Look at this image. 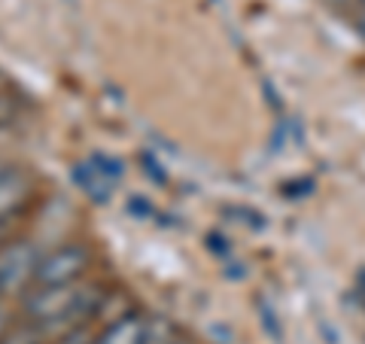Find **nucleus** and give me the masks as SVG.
Here are the masks:
<instances>
[{
  "mask_svg": "<svg viewBox=\"0 0 365 344\" xmlns=\"http://www.w3.org/2000/svg\"><path fill=\"white\" fill-rule=\"evenodd\" d=\"M9 329H13V314H9V308L0 302V338H4Z\"/></svg>",
  "mask_w": 365,
  "mask_h": 344,
  "instance_id": "obj_10",
  "label": "nucleus"
},
{
  "mask_svg": "<svg viewBox=\"0 0 365 344\" xmlns=\"http://www.w3.org/2000/svg\"><path fill=\"white\" fill-rule=\"evenodd\" d=\"M13 110H16V104H13V98H9V95H4V91H0V125H4V122H9V119H13Z\"/></svg>",
  "mask_w": 365,
  "mask_h": 344,
  "instance_id": "obj_9",
  "label": "nucleus"
},
{
  "mask_svg": "<svg viewBox=\"0 0 365 344\" xmlns=\"http://www.w3.org/2000/svg\"><path fill=\"white\" fill-rule=\"evenodd\" d=\"M362 31H365V16H362Z\"/></svg>",
  "mask_w": 365,
  "mask_h": 344,
  "instance_id": "obj_13",
  "label": "nucleus"
},
{
  "mask_svg": "<svg viewBox=\"0 0 365 344\" xmlns=\"http://www.w3.org/2000/svg\"><path fill=\"white\" fill-rule=\"evenodd\" d=\"M40 341H43V332L34 323H19L0 338V344H40Z\"/></svg>",
  "mask_w": 365,
  "mask_h": 344,
  "instance_id": "obj_6",
  "label": "nucleus"
},
{
  "mask_svg": "<svg viewBox=\"0 0 365 344\" xmlns=\"http://www.w3.org/2000/svg\"><path fill=\"white\" fill-rule=\"evenodd\" d=\"M91 162H95V165H98V171H101V174H104L107 180H113V183H116V180L122 177V162H119V158H107V156H91Z\"/></svg>",
  "mask_w": 365,
  "mask_h": 344,
  "instance_id": "obj_7",
  "label": "nucleus"
},
{
  "mask_svg": "<svg viewBox=\"0 0 365 344\" xmlns=\"http://www.w3.org/2000/svg\"><path fill=\"white\" fill-rule=\"evenodd\" d=\"M177 344H186V341H177Z\"/></svg>",
  "mask_w": 365,
  "mask_h": 344,
  "instance_id": "obj_14",
  "label": "nucleus"
},
{
  "mask_svg": "<svg viewBox=\"0 0 365 344\" xmlns=\"http://www.w3.org/2000/svg\"><path fill=\"white\" fill-rule=\"evenodd\" d=\"M6 168H9V165H4V162H0V174H4V171H6Z\"/></svg>",
  "mask_w": 365,
  "mask_h": 344,
  "instance_id": "obj_12",
  "label": "nucleus"
},
{
  "mask_svg": "<svg viewBox=\"0 0 365 344\" xmlns=\"http://www.w3.org/2000/svg\"><path fill=\"white\" fill-rule=\"evenodd\" d=\"M146 323H150V320H146L143 314L128 311V314L113 320L101 335H95V344H143Z\"/></svg>",
  "mask_w": 365,
  "mask_h": 344,
  "instance_id": "obj_4",
  "label": "nucleus"
},
{
  "mask_svg": "<svg viewBox=\"0 0 365 344\" xmlns=\"http://www.w3.org/2000/svg\"><path fill=\"white\" fill-rule=\"evenodd\" d=\"M58 344H95V335L88 332V326H76L71 332H64L58 338Z\"/></svg>",
  "mask_w": 365,
  "mask_h": 344,
  "instance_id": "obj_8",
  "label": "nucleus"
},
{
  "mask_svg": "<svg viewBox=\"0 0 365 344\" xmlns=\"http://www.w3.org/2000/svg\"><path fill=\"white\" fill-rule=\"evenodd\" d=\"M88 250L83 244H64L55 247L49 253H43L34 271V283L43 286H58V283H79L88 268Z\"/></svg>",
  "mask_w": 365,
  "mask_h": 344,
  "instance_id": "obj_1",
  "label": "nucleus"
},
{
  "mask_svg": "<svg viewBox=\"0 0 365 344\" xmlns=\"http://www.w3.org/2000/svg\"><path fill=\"white\" fill-rule=\"evenodd\" d=\"M31 174L21 168H6L0 174V220L19 213L31 198Z\"/></svg>",
  "mask_w": 365,
  "mask_h": 344,
  "instance_id": "obj_3",
  "label": "nucleus"
},
{
  "mask_svg": "<svg viewBox=\"0 0 365 344\" xmlns=\"http://www.w3.org/2000/svg\"><path fill=\"white\" fill-rule=\"evenodd\" d=\"M40 262V250L31 241H16L0 250V295L28 293L34 286V271Z\"/></svg>",
  "mask_w": 365,
  "mask_h": 344,
  "instance_id": "obj_2",
  "label": "nucleus"
},
{
  "mask_svg": "<svg viewBox=\"0 0 365 344\" xmlns=\"http://www.w3.org/2000/svg\"><path fill=\"white\" fill-rule=\"evenodd\" d=\"M73 180H76V186L83 189L95 204H107V201H110V195H113V180H107L104 174H101L98 165L91 162V158L73 168Z\"/></svg>",
  "mask_w": 365,
  "mask_h": 344,
  "instance_id": "obj_5",
  "label": "nucleus"
},
{
  "mask_svg": "<svg viewBox=\"0 0 365 344\" xmlns=\"http://www.w3.org/2000/svg\"><path fill=\"white\" fill-rule=\"evenodd\" d=\"M143 165L150 168V177H153V180H158V183H165V180H168V177H165V171H162V165H153V158H150V156H143Z\"/></svg>",
  "mask_w": 365,
  "mask_h": 344,
  "instance_id": "obj_11",
  "label": "nucleus"
}]
</instances>
